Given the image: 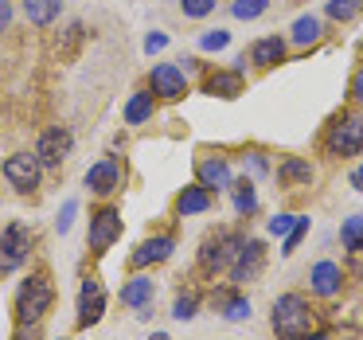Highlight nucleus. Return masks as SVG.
Listing matches in <instances>:
<instances>
[{"instance_id": "f257e3e1", "label": "nucleus", "mask_w": 363, "mask_h": 340, "mask_svg": "<svg viewBox=\"0 0 363 340\" xmlns=\"http://www.w3.org/2000/svg\"><path fill=\"white\" fill-rule=\"evenodd\" d=\"M313 321H316V313L308 309V301L301 297V293H281V297L274 301V317H269V324H274V332L281 340L308 336Z\"/></svg>"}, {"instance_id": "f03ea898", "label": "nucleus", "mask_w": 363, "mask_h": 340, "mask_svg": "<svg viewBox=\"0 0 363 340\" xmlns=\"http://www.w3.org/2000/svg\"><path fill=\"white\" fill-rule=\"evenodd\" d=\"M51 297H55V290H51L48 274L28 278V282L20 285V297H16V321L20 324H40L43 313L51 309Z\"/></svg>"}, {"instance_id": "7ed1b4c3", "label": "nucleus", "mask_w": 363, "mask_h": 340, "mask_svg": "<svg viewBox=\"0 0 363 340\" xmlns=\"http://www.w3.org/2000/svg\"><path fill=\"white\" fill-rule=\"evenodd\" d=\"M242 243H246V238L238 235V231H215V235L203 243V251H199V262H203V270H211V274L227 270L230 262L238 258Z\"/></svg>"}, {"instance_id": "20e7f679", "label": "nucleus", "mask_w": 363, "mask_h": 340, "mask_svg": "<svg viewBox=\"0 0 363 340\" xmlns=\"http://www.w3.org/2000/svg\"><path fill=\"white\" fill-rule=\"evenodd\" d=\"M40 176H43V165H40L35 153H12V157L4 160V180L16 192H35L40 188Z\"/></svg>"}, {"instance_id": "39448f33", "label": "nucleus", "mask_w": 363, "mask_h": 340, "mask_svg": "<svg viewBox=\"0 0 363 340\" xmlns=\"http://www.w3.org/2000/svg\"><path fill=\"white\" fill-rule=\"evenodd\" d=\"M328 153L336 157H359L363 153V118L352 114V118H340L328 133Z\"/></svg>"}, {"instance_id": "423d86ee", "label": "nucleus", "mask_w": 363, "mask_h": 340, "mask_svg": "<svg viewBox=\"0 0 363 340\" xmlns=\"http://www.w3.org/2000/svg\"><path fill=\"white\" fill-rule=\"evenodd\" d=\"M28 246H32V235H28L24 223H9L4 235H0V274L16 270L20 262L28 258Z\"/></svg>"}, {"instance_id": "0eeeda50", "label": "nucleus", "mask_w": 363, "mask_h": 340, "mask_svg": "<svg viewBox=\"0 0 363 340\" xmlns=\"http://www.w3.org/2000/svg\"><path fill=\"white\" fill-rule=\"evenodd\" d=\"M71 149H74V137H71V129H63V126H51L48 133L40 137V149H35V157H40V165H43V168H59L67 157H71Z\"/></svg>"}, {"instance_id": "6e6552de", "label": "nucleus", "mask_w": 363, "mask_h": 340, "mask_svg": "<svg viewBox=\"0 0 363 340\" xmlns=\"http://www.w3.org/2000/svg\"><path fill=\"white\" fill-rule=\"evenodd\" d=\"M262 266H266V246L258 243V238H246L242 251H238V258L230 262V282H254V278L262 274Z\"/></svg>"}, {"instance_id": "1a4fd4ad", "label": "nucleus", "mask_w": 363, "mask_h": 340, "mask_svg": "<svg viewBox=\"0 0 363 340\" xmlns=\"http://www.w3.org/2000/svg\"><path fill=\"white\" fill-rule=\"evenodd\" d=\"M152 94L157 98H168V102H176V98L188 94V79H184V71L176 63H160L152 67V79H149Z\"/></svg>"}, {"instance_id": "9d476101", "label": "nucleus", "mask_w": 363, "mask_h": 340, "mask_svg": "<svg viewBox=\"0 0 363 340\" xmlns=\"http://www.w3.org/2000/svg\"><path fill=\"white\" fill-rule=\"evenodd\" d=\"M118 235H121V215L113 212V207H102V212L90 219V251H110L113 243H118Z\"/></svg>"}, {"instance_id": "9b49d317", "label": "nucleus", "mask_w": 363, "mask_h": 340, "mask_svg": "<svg viewBox=\"0 0 363 340\" xmlns=\"http://www.w3.org/2000/svg\"><path fill=\"white\" fill-rule=\"evenodd\" d=\"M106 313V293H102V282L98 278H86L82 282V293H79V324L82 329H90V324H98Z\"/></svg>"}, {"instance_id": "f8f14e48", "label": "nucleus", "mask_w": 363, "mask_h": 340, "mask_svg": "<svg viewBox=\"0 0 363 340\" xmlns=\"http://www.w3.org/2000/svg\"><path fill=\"white\" fill-rule=\"evenodd\" d=\"M199 184H203L207 192H227L230 184H235V176H230V165H227L223 157L199 160Z\"/></svg>"}, {"instance_id": "ddd939ff", "label": "nucleus", "mask_w": 363, "mask_h": 340, "mask_svg": "<svg viewBox=\"0 0 363 340\" xmlns=\"http://www.w3.org/2000/svg\"><path fill=\"white\" fill-rule=\"evenodd\" d=\"M86 188L98 192V196H110V192H118V188H121V168L113 165V160H98V165H90Z\"/></svg>"}, {"instance_id": "4468645a", "label": "nucleus", "mask_w": 363, "mask_h": 340, "mask_svg": "<svg viewBox=\"0 0 363 340\" xmlns=\"http://www.w3.org/2000/svg\"><path fill=\"white\" fill-rule=\"evenodd\" d=\"M176 251V243L168 235H157V238H145L141 246L133 251V266L137 270H145V266H157V262H164L168 254Z\"/></svg>"}, {"instance_id": "2eb2a0df", "label": "nucleus", "mask_w": 363, "mask_h": 340, "mask_svg": "<svg viewBox=\"0 0 363 340\" xmlns=\"http://www.w3.org/2000/svg\"><path fill=\"white\" fill-rule=\"evenodd\" d=\"M281 59H285V40L281 35H266V40H258L250 48V63L262 67V71H266V67H277Z\"/></svg>"}, {"instance_id": "dca6fc26", "label": "nucleus", "mask_w": 363, "mask_h": 340, "mask_svg": "<svg viewBox=\"0 0 363 340\" xmlns=\"http://www.w3.org/2000/svg\"><path fill=\"white\" fill-rule=\"evenodd\" d=\"M277 180H281V188H308L313 184V165L305 157H289L277 168Z\"/></svg>"}, {"instance_id": "f3484780", "label": "nucleus", "mask_w": 363, "mask_h": 340, "mask_svg": "<svg viewBox=\"0 0 363 340\" xmlns=\"http://www.w3.org/2000/svg\"><path fill=\"white\" fill-rule=\"evenodd\" d=\"M340 278H344V274H340V266L324 258V262H316V266H313L308 282H313V293H320V297H332V293L340 290Z\"/></svg>"}, {"instance_id": "a211bd4d", "label": "nucleus", "mask_w": 363, "mask_h": 340, "mask_svg": "<svg viewBox=\"0 0 363 340\" xmlns=\"http://www.w3.org/2000/svg\"><path fill=\"white\" fill-rule=\"evenodd\" d=\"M207 94L238 98V94H242V75H238V71H215L211 79H207Z\"/></svg>"}, {"instance_id": "6ab92c4d", "label": "nucleus", "mask_w": 363, "mask_h": 340, "mask_svg": "<svg viewBox=\"0 0 363 340\" xmlns=\"http://www.w3.org/2000/svg\"><path fill=\"white\" fill-rule=\"evenodd\" d=\"M211 207V192L203 188V184H191V188L180 192V204H176V212L180 215H199Z\"/></svg>"}, {"instance_id": "aec40b11", "label": "nucleus", "mask_w": 363, "mask_h": 340, "mask_svg": "<svg viewBox=\"0 0 363 340\" xmlns=\"http://www.w3.org/2000/svg\"><path fill=\"white\" fill-rule=\"evenodd\" d=\"M152 301V282L145 274H137L133 282L121 285V305H133V309H145Z\"/></svg>"}, {"instance_id": "412c9836", "label": "nucleus", "mask_w": 363, "mask_h": 340, "mask_svg": "<svg viewBox=\"0 0 363 340\" xmlns=\"http://www.w3.org/2000/svg\"><path fill=\"white\" fill-rule=\"evenodd\" d=\"M59 9H63V0H24V12L32 24H51L59 20Z\"/></svg>"}, {"instance_id": "4be33fe9", "label": "nucleus", "mask_w": 363, "mask_h": 340, "mask_svg": "<svg viewBox=\"0 0 363 340\" xmlns=\"http://www.w3.org/2000/svg\"><path fill=\"white\" fill-rule=\"evenodd\" d=\"M152 118V94H133L125 102V121L129 126H141V121Z\"/></svg>"}, {"instance_id": "5701e85b", "label": "nucleus", "mask_w": 363, "mask_h": 340, "mask_svg": "<svg viewBox=\"0 0 363 340\" xmlns=\"http://www.w3.org/2000/svg\"><path fill=\"white\" fill-rule=\"evenodd\" d=\"M320 40V20L316 16H301L297 24H293V43L297 48H308V43Z\"/></svg>"}, {"instance_id": "b1692460", "label": "nucleus", "mask_w": 363, "mask_h": 340, "mask_svg": "<svg viewBox=\"0 0 363 340\" xmlns=\"http://www.w3.org/2000/svg\"><path fill=\"white\" fill-rule=\"evenodd\" d=\"M219 305H223V317H227V321H246V317H250V301H246L242 293L219 297Z\"/></svg>"}, {"instance_id": "393cba45", "label": "nucleus", "mask_w": 363, "mask_h": 340, "mask_svg": "<svg viewBox=\"0 0 363 340\" xmlns=\"http://www.w3.org/2000/svg\"><path fill=\"white\" fill-rule=\"evenodd\" d=\"M230 188H235V207L242 215H250L254 207H258V196H254V184L250 180H238V184H230Z\"/></svg>"}, {"instance_id": "a878e982", "label": "nucleus", "mask_w": 363, "mask_h": 340, "mask_svg": "<svg viewBox=\"0 0 363 340\" xmlns=\"http://www.w3.org/2000/svg\"><path fill=\"white\" fill-rule=\"evenodd\" d=\"M340 243L352 251V246H363V215H352V219L340 227Z\"/></svg>"}, {"instance_id": "bb28decb", "label": "nucleus", "mask_w": 363, "mask_h": 340, "mask_svg": "<svg viewBox=\"0 0 363 340\" xmlns=\"http://www.w3.org/2000/svg\"><path fill=\"white\" fill-rule=\"evenodd\" d=\"M359 9H363V0H328V16L332 20H352V16H359Z\"/></svg>"}, {"instance_id": "cd10ccee", "label": "nucleus", "mask_w": 363, "mask_h": 340, "mask_svg": "<svg viewBox=\"0 0 363 340\" xmlns=\"http://www.w3.org/2000/svg\"><path fill=\"white\" fill-rule=\"evenodd\" d=\"M266 9H269V0H235V4H230V12H235L238 20H258Z\"/></svg>"}, {"instance_id": "c85d7f7f", "label": "nucleus", "mask_w": 363, "mask_h": 340, "mask_svg": "<svg viewBox=\"0 0 363 340\" xmlns=\"http://www.w3.org/2000/svg\"><path fill=\"white\" fill-rule=\"evenodd\" d=\"M215 4H219V0H180L184 16H191V20H199V16H207V12H215Z\"/></svg>"}, {"instance_id": "c756f323", "label": "nucleus", "mask_w": 363, "mask_h": 340, "mask_svg": "<svg viewBox=\"0 0 363 340\" xmlns=\"http://www.w3.org/2000/svg\"><path fill=\"white\" fill-rule=\"evenodd\" d=\"M172 317L176 321H191V317H196V297H176V305H172Z\"/></svg>"}, {"instance_id": "7c9ffc66", "label": "nucleus", "mask_w": 363, "mask_h": 340, "mask_svg": "<svg viewBox=\"0 0 363 340\" xmlns=\"http://www.w3.org/2000/svg\"><path fill=\"white\" fill-rule=\"evenodd\" d=\"M227 43H230V35L215 28V32H207L203 40H199V48H203V51H223V48H227Z\"/></svg>"}, {"instance_id": "2f4dec72", "label": "nucleus", "mask_w": 363, "mask_h": 340, "mask_svg": "<svg viewBox=\"0 0 363 340\" xmlns=\"http://www.w3.org/2000/svg\"><path fill=\"white\" fill-rule=\"evenodd\" d=\"M305 231H308V219H297V227L285 235V251H281V254H293V251H297V243L305 238Z\"/></svg>"}, {"instance_id": "473e14b6", "label": "nucleus", "mask_w": 363, "mask_h": 340, "mask_svg": "<svg viewBox=\"0 0 363 340\" xmlns=\"http://www.w3.org/2000/svg\"><path fill=\"white\" fill-rule=\"evenodd\" d=\"M297 219L301 215H277V219H269V231H274V235H289V231L297 227Z\"/></svg>"}, {"instance_id": "72a5a7b5", "label": "nucleus", "mask_w": 363, "mask_h": 340, "mask_svg": "<svg viewBox=\"0 0 363 340\" xmlns=\"http://www.w3.org/2000/svg\"><path fill=\"white\" fill-rule=\"evenodd\" d=\"M74 212H79V204H74V199H67V204H63V215H59V231H71Z\"/></svg>"}, {"instance_id": "f704fd0d", "label": "nucleus", "mask_w": 363, "mask_h": 340, "mask_svg": "<svg viewBox=\"0 0 363 340\" xmlns=\"http://www.w3.org/2000/svg\"><path fill=\"white\" fill-rule=\"evenodd\" d=\"M164 48H168V35L164 32H152L149 40H145V51H149V55H152V51H164Z\"/></svg>"}, {"instance_id": "c9c22d12", "label": "nucleus", "mask_w": 363, "mask_h": 340, "mask_svg": "<svg viewBox=\"0 0 363 340\" xmlns=\"http://www.w3.org/2000/svg\"><path fill=\"white\" fill-rule=\"evenodd\" d=\"M352 274L355 282H363V246H352Z\"/></svg>"}, {"instance_id": "e433bc0d", "label": "nucleus", "mask_w": 363, "mask_h": 340, "mask_svg": "<svg viewBox=\"0 0 363 340\" xmlns=\"http://www.w3.org/2000/svg\"><path fill=\"white\" fill-rule=\"evenodd\" d=\"M9 24H12V4L0 0V32H9Z\"/></svg>"}, {"instance_id": "4c0bfd02", "label": "nucleus", "mask_w": 363, "mask_h": 340, "mask_svg": "<svg viewBox=\"0 0 363 340\" xmlns=\"http://www.w3.org/2000/svg\"><path fill=\"white\" fill-rule=\"evenodd\" d=\"M16 340H40V324H20Z\"/></svg>"}, {"instance_id": "58836bf2", "label": "nucleus", "mask_w": 363, "mask_h": 340, "mask_svg": "<svg viewBox=\"0 0 363 340\" xmlns=\"http://www.w3.org/2000/svg\"><path fill=\"white\" fill-rule=\"evenodd\" d=\"M250 172H266V157H262V153H250Z\"/></svg>"}, {"instance_id": "ea45409f", "label": "nucleus", "mask_w": 363, "mask_h": 340, "mask_svg": "<svg viewBox=\"0 0 363 340\" xmlns=\"http://www.w3.org/2000/svg\"><path fill=\"white\" fill-rule=\"evenodd\" d=\"M352 98H359V102H363V71L352 79Z\"/></svg>"}, {"instance_id": "a19ab883", "label": "nucleus", "mask_w": 363, "mask_h": 340, "mask_svg": "<svg viewBox=\"0 0 363 340\" xmlns=\"http://www.w3.org/2000/svg\"><path fill=\"white\" fill-rule=\"evenodd\" d=\"M352 188L363 192V168H355V172H352Z\"/></svg>"}, {"instance_id": "79ce46f5", "label": "nucleus", "mask_w": 363, "mask_h": 340, "mask_svg": "<svg viewBox=\"0 0 363 340\" xmlns=\"http://www.w3.org/2000/svg\"><path fill=\"white\" fill-rule=\"evenodd\" d=\"M149 340H168V332H152V336Z\"/></svg>"}, {"instance_id": "37998d69", "label": "nucleus", "mask_w": 363, "mask_h": 340, "mask_svg": "<svg viewBox=\"0 0 363 340\" xmlns=\"http://www.w3.org/2000/svg\"><path fill=\"white\" fill-rule=\"evenodd\" d=\"M301 340H324V332H316V336H301Z\"/></svg>"}]
</instances>
